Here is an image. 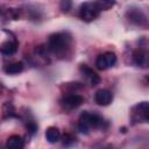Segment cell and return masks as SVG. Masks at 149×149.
<instances>
[{
    "label": "cell",
    "instance_id": "cell-1",
    "mask_svg": "<svg viewBox=\"0 0 149 149\" xmlns=\"http://www.w3.org/2000/svg\"><path fill=\"white\" fill-rule=\"evenodd\" d=\"M104 120L100 115L91 112H83L78 120V130L83 134H88L90 129L92 128H100L102 127Z\"/></svg>",
    "mask_w": 149,
    "mask_h": 149
},
{
    "label": "cell",
    "instance_id": "cell-4",
    "mask_svg": "<svg viewBox=\"0 0 149 149\" xmlns=\"http://www.w3.org/2000/svg\"><path fill=\"white\" fill-rule=\"evenodd\" d=\"M115 63H116V55L111 51L99 55L95 59V66L99 70H107L113 65H115Z\"/></svg>",
    "mask_w": 149,
    "mask_h": 149
},
{
    "label": "cell",
    "instance_id": "cell-19",
    "mask_svg": "<svg viewBox=\"0 0 149 149\" xmlns=\"http://www.w3.org/2000/svg\"><path fill=\"white\" fill-rule=\"evenodd\" d=\"M27 129H28L31 134H35L36 130H37V126L35 125V122L30 121V122H28V125H27Z\"/></svg>",
    "mask_w": 149,
    "mask_h": 149
},
{
    "label": "cell",
    "instance_id": "cell-8",
    "mask_svg": "<svg viewBox=\"0 0 149 149\" xmlns=\"http://www.w3.org/2000/svg\"><path fill=\"white\" fill-rule=\"evenodd\" d=\"M127 17L135 26L142 27V26H146V23H147L146 15L139 8H129L127 12Z\"/></svg>",
    "mask_w": 149,
    "mask_h": 149
},
{
    "label": "cell",
    "instance_id": "cell-18",
    "mask_svg": "<svg viewBox=\"0 0 149 149\" xmlns=\"http://www.w3.org/2000/svg\"><path fill=\"white\" fill-rule=\"evenodd\" d=\"M73 140H74V139H73L70 134H65L64 137H63V144H64V146H69V144L73 143Z\"/></svg>",
    "mask_w": 149,
    "mask_h": 149
},
{
    "label": "cell",
    "instance_id": "cell-20",
    "mask_svg": "<svg viewBox=\"0 0 149 149\" xmlns=\"http://www.w3.org/2000/svg\"><path fill=\"white\" fill-rule=\"evenodd\" d=\"M147 80H148V81H149V76H147Z\"/></svg>",
    "mask_w": 149,
    "mask_h": 149
},
{
    "label": "cell",
    "instance_id": "cell-13",
    "mask_svg": "<svg viewBox=\"0 0 149 149\" xmlns=\"http://www.w3.org/2000/svg\"><path fill=\"white\" fill-rule=\"evenodd\" d=\"M45 137L48 140V142L50 143H56L61 140V133L58 130V128L56 127H49L45 130Z\"/></svg>",
    "mask_w": 149,
    "mask_h": 149
},
{
    "label": "cell",
    "instance_id": "cell-12",
    "mask_svg": "<svg viewBox=\"0 0 149 149\" xmlns=\"http://www.w3.org/2000/svg\"><path fill=\"white\" fill-rule=\"evenodd\" d=\"M23 140L19 135H12L6 142L7 149H23Z\"/></svg>",
    "mask_w": 149,
    "mask_h": 149
},
{
    "label": "cell",
    "instance_id": "cell-17",
    "mask_svg": "<svg viewBox=\"0 0 149 149\" xmlns=\"http://www.w3.org/2000/svg\"><path fill=\"white\" fill-rule=\"evenodd\" d=\"M71 6H72L71 1H68V0L61 2V9H62V12H64V13H68V12L71 9Z\"/></svg>",
    "mask_w": 149,
    "mask_h": 149
},
{
    "label": "cell",
    "instance_id": "cell-16",
    "mask_svg": "<svg viewBox=\"0 0 149 149\" xmlns=\"http://www.w3.org/2000/svg\"><path fill=\"white\" fill-rule=\"evenodd\" d=\"M2 111H3V115L5 116H13L14 115V107H13V105L10 104V102H6L3 106H2Z\"/></svg>",
    "mask_w": 149,
    "mask_h": 149
},
{
    "label": "cell",
    "instance_id": "cell-6",
    "mask_svg": "<svg viewBox=\"0 0 149 149\" xmlns=\"http://www.w3.org/2000/svg\"><path fill=\"white\" fill-rule=\"evenodd\" d=\"M133 61L134 63L143 69H148L149 68V50L147 49H135L133 51Z\"/></svg>",
    "mask_w": 149,
    "mask_h": 149
},
{
    "label": "cell",
    "instance_id": "cell-2",
    "mask_svg": "<svg viewBox=\"0 0 149 149\" xmlns=\"http://www.w3.org/2000/svg\"><path fill=\"white\" fill-rule=\"evenodd\" d=\"M71 38L64 33H56L50 35L48 40V49L54 54H64L70 47Z\"/></svg>",
    "mask_w": 149,
    "mask_h": 149
},
{
    "label": "cell",
    "instance_id": "cell-7",
    "mask_svg": "<svg viewBox=\"0 0 149 149\" xmlns=\"http://www.w3.org/2000/svg\"><path fill=\"white\" fill-rule=\"evenodd\" d=\"M84 99L81 95L76 94V93H71V94H66L63 97V99L61 100V104L64 108L66 109H73L78 106H80L83 104Z\"/></svg>",
    "mask_w": 149,
    "mask_h": 149
},
{
    "label": "cell",
    "instance_id": "cell-14",
    "mask_svg": "<svg viewBox=\"0 0 149 149\" xmlns=\"http://www.w3.org/2000/svg\"><path fill=\"white\" fill-rule=\"evenodd\" d=\"M22 70H23V63L22 62L10 63L3 68V71L8 74H16V73H20Z\"/></svg>",
    "mask_w": 149,
    "mask_h": 149
},
{
    "label": "cell",
    "instance_id": "cell-5",
    "mask_svg": "<svg viewBox=\"0 0 149 149\" xmlns=\"http://www.w3.org/2000/svg\"><path fill=\"white\" fill-rule=\"evenodd\" d=\"M133 119L135 121H142L149 123V102L142 101L134 106L133 108Z\"/></svg>",
    "mask_w": 149,
    "mask_h": 149
},
{
    "label": "cell",
    "instance_id": "cell-9",
    "mask_svg": "<svg viewBox=\"0 0 149 149\" xmlns=\"http://www.w3.org/2000/svg\"><path fill=\"white\" fill-rule=\"evenodd\" d=\"M94 100L98 105L100 106H107L112 102L113 100V94L111 91L108 90H105V88H101V90H98L94 94Z\"/></svg>",
    "mask_w": 149,
    "mask_h": 149
},
{
    "label": "cell",
    "instance_id": "cell-11",
    "mask_svg": "<svg viewBox=\"0 0 149 149\" xmlns=\"http://www.w3.org/2000/svg\"><path fill=\"white\" fill-rule=\"evenodd\" d=\"M17 42L16 40H9V41H6L1 44V52L2 55H6V56H12L16 52L17 50Z\"/></svg>",
    "mask_w": 149,
    "mask_h": 149
},
{
    "label": "cell",
    "instance_id": "cell-3",
    "mask_svg": "<svg viewBox=\"0 0 149 149\" xmlns=\"http://www.w3.org/2000/svg\"><path fill=\"white\" fill-rule=\"evenodd\" d=\"M100 9L97 6L95 2H84L81 3L80 8H79V16L81 20L90 22L93 21L94 19H97L100 14Z\"/></svg>",
    "mask_w": 149,
    "mask_h": 149
},
{
    "label": "cell",
    "instance_id": "cell-15",
    "mask_svg": "<svg viewBox=\"0 0 149 149\" xmlns=\"http://www.w3.org/2000/svg\"><path fill=\"white\" fill-rule=\"evenodd\" d=\"M95 3H97V6L99 7L100 10H107L111 7H113L115 2L114 1H108V0H101V1H95Z\"/></svg>",
    "mask_w": 149,
    "mask_h": 149
},
{
    "label": "cell",
    "instance_id": "cell-10",
    "mask_svg": "<svg viewBox=\"0 0 149 149\" xmlns=\"http://www.w3.org/2000/svg\"><path fill=\"white\" fill-rule=\"evenodd\" d=\"M79 69H80V72L87 78V80L90 81V84L92 86H95V85H98L100 83V77L90 66H87L86 64H81Z\"/></svg>",
    "mask_w": 149,
    "mask_h": 149
}]
</instances>
